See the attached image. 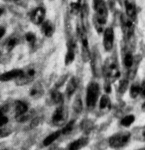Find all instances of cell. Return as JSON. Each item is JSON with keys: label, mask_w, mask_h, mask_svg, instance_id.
Listing matches in <instances>:
<instances>
[{"label": "cell", "mask_w": 145, "mask_h": 150, "mask_svg": "<svg viewBox=\"0 0 145 150\" xmlns=\"http://www.w3.org/2000/svg\"><path fill=\"white\" fill-rule=\"evenodd\" d=\"M93 8L95 12L93 23L96 30L99 33L103 32L107 23L109 11L104 0H93Z\"/></svg>", "instance_id": "1"}, {"label": "cell", "mask_w": 145, "mask_h": 150, "mask_svg": "<svg viewBox=\"0 0 145 150\" xmlns=\"http://www.w3.org/2000/svg\"><path fill=\"white\" fill-rule=\"evenodd\" d=\"M102 73L105 77L106 83L110 84L119 78L120 71L115 58L109 57L106 59L102 67Z\"/></svg>", "instance_id": "2"}, {"label": "cell", "mask_w": 145, "mask_h": 150, "mask_svg": "<svg viewBox=\"0 0 145 150\" xmlns=\"http://www.w3.org/2000/svg\"><path fill=\"white\" fill-rule=\"evenodd\" d=\"M40 67L35 64H30L21 69L18 77L15 80L18 86H23L32 83L39 75Z\"/></svg>", "instance_id": "3"}, {"label": "cell", "mask_w": 145, "mask_h": 150, "mask_svg": "<svg viewBox=\"0 0 145 150\" xmlns=\"http://www.w3.org/2000/svg\"><path fill=\"white\" fill-rule=\"evenodd\" d=\"M100 95V86L95 81L90 82L86 89V103L88 108L94 107L97 103Z\"/></svg>", "instance_id": "4"}, {"label": "cell", "mask_w": 145, "mask_h": 150, "mask_svg": "<svg viewBox=\"0 0 145 150\" xmlns=\"http://www.w3.org/2000/svg\"><path fill=\"white\" fill-rule=\"evenodd\" d=\"M78 36L81 42V56L84 62H87L91 59V53L89 49L88 39L86 29L83 26L78 28Z\"/></svg>", "instance_id": "5"}, {"label": "cell", "mask_w": 145, "mask_h": 150, "mask_svg": "<svg viewBox=\"0 0 145 150\" xmlns=\"http://www.w3.org/2000/svg\"><path fill=\"white\" fill-rule=\"evenodd\" d=\"M131 134L126 131H120L114 134L109 139L110 146L113 148H117L126 145L130 141Z\"/></svg>", "instance_id": "6"}, {"label": "cell", "mask_w": 145, "mask_h": 150, "mask_svg": "<svg viewBox=\"0 0 145 150\" xmlns=\"http://www.w3.org/2000/svg\"><path fill=\"white\" fill-rule=\"evenodd\" d=\"M68 118V111L67 108L62 105H59L52 115L51 121L54 125L61 127L66 124Z\"/></svg>", "instance_id": "7"}, {"label": "cell", "mask_w": 145, "mask_h": 150, "mask_svg": "<svg viewBox=\"0 0 145 150\" xmlns=\"http://www.w3.org/2000/svg\"><path fill=\"white\" fill-rule=\"evenodd\" d=\"M114 32L111 27L104 29L103 32V46L105 50L110 52L112 50L114 45Z\"/></svg>", "instance_id": "8"}, {"label": "cell", "mask_w": 145, "mask_h": 150, "mask_svg": "<svg viewBox=\"0 0 145 150\" xmlns=\"http://www.w3.org/2000/svg\"><path fill=\"white\" fill-rule=\"evenodd\" d=\"M134 21L127 17L126 15L122 16L121 18V26L122 30L125 37L129 39L134 34Z\"/></svg>", "instance_id": "9"}, {"label": "cell", "mask_w": 145, "mask_h": 150, "mask_svg": "<svg viewBox=\"0 0 145 150\" xmlns=\"http://www.w3.org/2000/svg\"><path fill=\"white\" fill-rule=\"evenodd\" d=\"M63 101V96L56 88L50 90L46 97V103L49 105H60Z\"/></svg>", "instance_id": "10"}, {"label": "cell", "mask_w": 145, "mask_h": 150, "mask_svg": "<svg viewBox=\"0 0 145 150\" xmlns=\"http://www.w3.org/2000/svg\"><path fill=\"white\" fill-rule=\"evenodd\" d=\"M76 56V44L72 40H70L67 46V51L65 56V64L66 66L71 64L75 60Z\"/></svg>", "instance_id": "11"}, {"label": "cell", "mask_w": 145, "mask_h": 150, "mask_svg": "<svg viewBox=\"0 0 145 150\" xmlns=\"http://www.w3.org/2000/svg\"><path fill=\"white\" fill-rule=\"evenodd\" d=\"M45 17V10L43 8L39 6L32 13L31 20L35 25H40L44 22Z\"/></svg>", "instance_id": "12"}, {"label": "cell", "mask_w": 145, "mask_h": 150, "mask_svg": "<svg viewBox=\"0 0 145 150\" xmlns=\"http://www.w3.org/2000/svg\"><path fill=\"white\" fill-rule=\"evenodd\" d=\"M125 15L130 19L136 20L137 18V7L135 3L131 0H126L124 1Z\"/></svg>", "instance_id": "13"}, {"label": "cell", "mask_w": 145, "mask_h": 150, "mask_svg": "<svg viewBox=\"0 0 145 150\" xmlns=\"http://www.w3.org/2000/svg\"><path fill=\"white\" fill-rule=\"evenodd\" d=\"M89 142V139L86 137L77 138L69 143L66 148V150H80Z\"/></svg>", "instance_id": "14"}, {"label": "cell", "mask_w": 145, "mask_h": 150, "mask_svg": "<svg viewBox=\"0 0 145 150\" xmlns=\"http://www.w3.org/2000/svg\"><path fill=\"white\" fill-rule=\"evenodd\" d=\"M12 110L15 118L22 115L28 111V105L21 100L15 101L12 105Z\"/></svg>", "instance_id": "15"}, {"label": "cell", "mask_w": 145, "mask_h": 150, "mask_svg": "<svg viewBox=\"0 0 145 150\" xmlns=\"http://www.w3.org/2000/svg\"><path fill=\"white\" fill-rule=\"evenodd\" d=\"M44 94V89L41 83H35L29 89V95L33 99H39Z\"/></svg>", "instance_id": "16"}, {"label": "cell", "mask_w": 145, "mask_h": 150, "mask_svg": "<svg viewBox=\"0 0 145 150\" xmlns=\"http://www.w3.org/2000/svg\"><path fill=\"white\" fill-rule=\"evenodd\" d=\"M21 69H15L0 74V81H8L12 80H16L20 75Z\"/></svg>", "instance_id": "17"}, {"label": "cell", "mask_w": 145, "mask_h": 150, "mask_svg": "<svg viewBox=\"0 0 145 150\" xmlns=\"http://www.w3.org/2000/svg\"><path fill=\"white\" fill-rule=\"evenodd\" d=\"M41 25V30L43 34L46 37H51L55 31L54 24L50 21H45Z\"/></svg>", "instance_id": "18"}, {"label": "cell", "mask_w": 145, "mask_h": 150, "mask_svg": "<svg viewBox=\"0 0 145 150\" xmlns=\"http://www.w3.org/2000/svg\"><path fill=\"white\" fill-rule=\"evenodd\" d=\"M79 84V80L76 77L70 79L66 87V94L68 97H71L75 92Z\"/></svg>", "instance_id": "19"}, {"label": "cell", "mask_w": 145, "mask_h": 150, "mask_svg": "<svg viewBox=\"0 0 145 150\" xmlns=\"http://www.w3.org/2000/svg\"><path fill=\"white\" fill-rule=\"evenodd\" d=\"M135 61L136 57H134L131 52H127L124 55L123 59V63L124 66L129 70L133 66Z\"/></svg>", "instance_id": "20"}, {"label": "cell", "mask_w": 145, "mask_h": 150, "mask_svg": "<svg viewBox=\"0 0 145 150\" xmlns=\"http://www.w3.org/2000/svg\"><path fill=\"white\" fill-rule=\"evenodd\" d=\"M62 135L61 130L54 131L48 135L43 141V145L45 146H48L53 143Z\"/></svg>", "instance_id": "21"}, {"label": "cell", "mask_w": 145, "mask_h": 150, "mask_svg": "<svg viewBox=\"0 0 145 150\" xmlns=\"http://www.w3.org/2000/svg\"><path fill=\"white\" fill-rule=\"evenodd\" d=\"M110 107V100L107 95H103L99 101V108L102 110H109Z\"/></svg>", "instance_id": "22"}, {"label": "cell", "mask_w": 145, "mask_h": 150, "mask_svg": "<svg viewBox=\"0 0 145 150\" xmlns=\"http://www.w3.org/2000/svg\"><path fill=\"white\" fill-rule=\"evenodd\" d=\"M19 39L15 36H12L9 38L5 43V48L8 51L13 50L18 44Z\"/></svg>", "instance_id": "23"}, {"label": "cell", "mask_w": 145, "mask_h": 150, "mask_svg": "<svg viewBox=\"0 0 145 150\" xmlns=\"http://www.w3.org/2000/svg\"><path fill=\"white\" fill-rule=\"evenodd\" d=\"M129 93L131 98H136L139 95H140V84L137 83L132 84L130 87Z\"/></svg>", "instance_id": "24"}, {"label": "cell", "mask_w": 145, "mask_h": 150, "mask_svg": "<svg viewBox=\"0 0 145 150\" xmlns=\"http://www.w3.org/2000/svg\"><path fill=\"white\" fill-rule=\"evenodd\" d=\"M134 120H135V117L133 115H131V114L127 115L124 117L122 119V120L120 121V124L122 125L127 127L130 126L134 122Z\"/></svg>", "instance_id": "25"}, {"label": "cell", "mask_w": 145, "mask_h": 150, "mask_svg": "<svg viewBox=\"0 0 145 150\" xmlns=\"http://www.w3.org/2000/svg\"><path fill=\"white\" fill-rule=\"evenodd\" d=\"M7 108V107L0 108V127L5 126L8 121V118L5 114Z\"/></svg>", "instance_id": "26"}, {"label": "cell", "mask_w": 145, "mask_h": 150, "mask_svg": "<svg viewBox=\"0 0 145 150\" xmlns=\"http://www.w3.org/2000/svg\"><path fill=\"white\" fill-rule=\"evenodd\" d=\"M73 108L75 112L79 113L82 111L83 108V104L81 98L80 97H77L75 99L73 104Z\"/></svg>", "instance_id": "27"}, {"label": "cell", "mask_w": 145, "mask_h": 150, "mask_svg": "<svg viewBox=\"0 0 145 150\" xmlns=\"http://www.w3.org/2000/svg\"><path fill=\"white\" fill-rule=\"evenodd\" d=\"M12 129L8 127H0V139L5 138L9 136L12 132Z\"/></svg>", "instance_id": "28"}, {"label": "cell", "mask_w": 145, "mask_h": 150, "mask_svg": "<svg viewBox=\"0 0 145 150\" xmlns=\"http://www.w3.org/2000/svg\"><path fill=\"white\" fill-rule=\"evenodd\" d=\"M129 87V81L127 79H122L120 80L118 86V91L120 93L123 94L126 91Z\"/></svg>", "instance_id": "29"}, {"label": "cell", "mask_w": 145, "mask_h": 150, "mask_svg": "<svg viewBox=\"0 0 145 150\" xmlns=\"http://www.w3.org/2000/svg\"><path fill=\"white\" fill-rule=\"evenodd\" d=\"M25 39L26 42L30 46H33L35 45V43L36 42V40L35 35L31 32H28L25 34Z\"/></svg>", "instance_id": "30"}, {"label": "cell", "mask_w": 145, "mask_h": 150, "mask_svg": "<svg viewBox=\"0 0 145 150\" xmlns=\"http://www.w3.org/2000/svg\"><path fill=\"white\" fill-rule=\"evenodd\" d=\"M134 137L138 140L145 141V127H142L136 131Z\"/></svg>", "instance_id": "31"}, {"label": "cell", "mask_w": 145, "mask_h": 150, "mask_svg": "<svg viewBox=\"0 0 145 150\" xmlns=\"http://www.w3.org/2000/svg\"><path fill=\"white\" fill-rule=\"evenodd\" d=\"M74 124H75L74 121H71L69 122H68L62 129H60L62 132V135L68 134L70 133L73 130V128L74 127Z\"/></svg>", "instance_id": "32"}, {"label": "cell", "mask_w": 145, "mask_h": 150, "mask_svg": "<svg viewBox=\"0 0 145 150\" xmlns=\"http://www.w3.org/2000/svg\"><path fill=\"white\" fill-rule=\"evenodd\" d=\"M82 0H72L70 8L73 12H77L80 9V3Z\"/></svg>", "instance_id": "33"}, {"label": "cell", "mask_w": 145, "mask_h": 150, "mask_svg": "<svg viewBox=\"0 0 145 150\" xmlns=\"http://www.w3.org/2000/svg\"><path fill=\"white\" fill-rule=\"evenodd\" d=\"M140 95L145 98V81L140 84Z\"/></svg>", "instance_id": "34"}, {"label": "cell", "mask_w": 145, "mask_h": 150, "mask_svg": "<svg viewBox=\"0 0 145 150\" xmlns=\"http://www.w3.org/2000/svg\"><path fill=\"white\" fill-rule=\"evenodd\" d=\"M5 32H6L5 29L2 26H0V39L4 36V35L5 34Z\"/></svg>", "instance_id": "35"}, {"label": "cell", "mask_w": 145, "mask_h": 150, "mask_svg": "<svg viewBox=\"0 0 145 150\" xmlns=\"http://www.w3.org/2000/svg\"><path fill=\"white\" fill-rule=\"evenodd\" d=\"M4 11H5L4 6L3 5H0V18L1 17V16L4 13Z\"/></svg>", "instance_id": "36"}, {"label": "cell", "mask_w": 145, "mask_h": 150, "mask_svg": "<svg viewBox=\"0 0 145 150\" xmlns=\"http://www.w3.org/2000/svg\"><path fill=\"white\" fill-rule=\"evenodd\" d=\"M142 109L144 110V111H145V102L143 104V105H142Z\"/></svg>", "instance_id": "37"}, {"label": "cell", "mask_w": 145, "mask_h": 150, "mask_svg": "<svg viewBox=\"0 0 145 150\" xmlns=\"http://www.w3.org/2000/svg\"><path fill=\"white\" fill-rule=\"evenodd\" d=\"M50 150H59V149L56 147H53L51 149H50Z\"/></svg>", "instance_id": "38"}, {"label": "cell", "mask_w": 145, "mask_h": 150, "mask_svg": "<svg viewBox=\"0 0 145 150\" xmlns=\"http://www.w3.org/2000/svg\"><path fill=\"white\" fill-rule=\"evenodd\" d=\"M6 1H14V2H16V1H18L19 0H6Z\"/></svg>", "instance_id": "39"}, {"label": "cell", "mask_w": 145, "mask_h": 150, "mask_svg": "<svg viewBox=\"0 0 145 150\" xmlns=\"http://www.w3.org/2000/svg\"><path fill=\"white\" fill-rule=\"evenodd\" d=\"M2 150H12V149H9V148H5V149H3Z\"/></svg>", "instance_id": "40"}, {"label": "cell", "mask_w": 145, "mask_h": 150, "mask_svg": "<svg viewBox=\"0 0 145 150\" xmlns=\"http://www.w3.org/2000/svg\"><path fill=\"white\" fill-rule=\"evenodd\" d=\"M137 150H145V148H141V149H139Z\"/></svg>", "instance_id": "41"}, {"label": "cell", "mask_w": 145, "mask_h": 150, "mask_svg": "<svg viewBox=\"0 0 145 150\" xmlns=\"http://www.w3.org/2000/svg\"><path fill=\"white\" fill-rule=\"evenodd\" d=\"M49 1H53V0H49Z\"/></svg>", "instance_id": "42"}]
</instances>
